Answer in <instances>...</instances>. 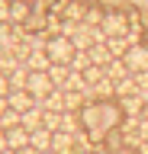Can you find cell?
<instances>
[{"label":"cell","mask_w":148,"mask_h":154,"mask_svg":"<svg viewBox=\"0 0 148 154\" xmlns=\"http://www.w3.org/2000/svg\"><path fill=\"white\" fill-rule=\"evenodd\" d=\"M45 55H49L52 64H71V58L77 55V48H74V42H71L68 35H52L45 38Z\"/></svg>","instance_id":"6da1fadb"},{"label":"cell","mask_w":148,"mask_h":154,"mask_svg":"<svg viewBox=\"0 0 148 154\" xmlns=\"http://www.w3.org/2000/svg\"><path fill=\"white\" fill-rule=\"evenodd\" d=\"M32 96H36V103H42L49 93H55V84L49 80V74H42V71H29V84H26Z\"/></svg>","instance_id":"7a4b0ae2"},{"label":"cell","mask_w":148,"mask_h":154,"mask_svg":"<svg viewBox=\"0 0 148 154\" xmlns=\"http://www.w3.org/2000/svg\"><path fill=\"white\" fill-rule=\"evenodd\" d=\"M122 61H126L129 74H145L148 71V45H132L122 55Z\"/></svg>","instance_id":"3957f363"},{"label":"cell","mask_w":148,"mask_h":154,"mask_svg":"<svg viewBox=\"0 0 148 154\" xmlns=\"http://www.w3.org/2000/svg\"><path fill=\"white\" fill-rule=\"evenodd\" d=\"M100 26H103V35H106V38H119V35H129V32H132V29L126 26V16H122V13H109V16H103Z\"/></svg>","instance_id":"277c9868"},{"label":"cell","mask_w":148,"mask_h":154,"mask_svg":"<svg viewBox=\"0 0 148 154\" xmlns=\"http://www.w3.org/2000/svg\"><path fill=\"white\" fill-rule=\"evenodd\" d=\"M7 106H10V109H16V112H29L32 106H39V103H36V96H32L29 90H10Z\"/></svg>","instance_id":"5b68a950"},{"label":"cell","mask_w":148,"mask_h":154,"mask_svg":"<svg viewBox=\"0 0 148 154\" xmlns=\"http://www.w3.org/2000/svg\"><path fill=\"white\" fill-rule=\"evenodd\" d=\"M23 64L29 67V71H42V74H45V71L52 67V61H49V55H45V48H32Z\"/></svg>","instance_id":"8992f818"},{"label":"cell","mask_w":148,"mask_h":154,"mask_svg":"<svg viewBox=\"0 0 148 154\" xmlns=\"http://www.w3.org/2000/svg\"><path fill=\"white\" fill-rule=\"evenodd\" d=\"M74 144H77V138H74L71 132H55L52 135V151L55 154H71Z\"/></svg>","instance_id":"52a82bcc"},{"label":"cell","mask_w":148,"mask_h":154,"mask_svg":"<svg viewBox=\"0 0 148 154\" xmlns=\"http://www.w3.org/2000/svg\"><path fill=\"white\" fill-rule=\"evenodd\" d=\"M29 141H32V135L26 132L23 125L7 132V144H10V151H23V148H29Z\"/></svg>","instance_id":"ba28073f"},{"label":"cell","mask_w":148,"mask_h":154,"mask_svg":"<svg viewBox=\"0 0 148 154\" xmlns=\"http://www.w3.org/2000/svg\"><path fill=\"white\" fill-rule=\"evenodd\" d=\"M42 122H45V109H42V106H32L29 112H23V128H26V132L42 128Z\"/></svg>","instance_id":"9c48e42d"},{"label":"cell","mask_w":148,"mask_h":154,"mask_svg":"<svg viewBox=\"0 0 148 154\" xmlns=\"http://www.w3.org/2000/svg\"><path fill=\"white\" fill-rule=\"evenodd\" d=\"M45 74H49V80L55 84V90H65V87H68V77H71V67H65V64H52Z\"/></svg>","instance_id":"30bf717a"},{"label":"cell","mask_w":148,"mask_h":154,"mask_svg":"<svg viewBox=\"0 0 148 154\" xmlns=\"http://www.w3.org/2000/svg\"><path fill=\"white\" fill-rule=\"evenodd\" d=\"M39 106L45 109V112H65V90H55V93H49Z\"/></svg>","instance_id":"8fae6325"},{"label":"cell","mask_w":148,"mask_h":154,"mask_svg":"<svg viewBox=\"0 0 148 154\" xmlns=\"http://www.w3.org/2000/svg\"><path fill=\"white\" fill-rule=\"evenodd\" d=\"M71 71H74V74H84V71H87V67H90V55H87V51H77V55H74V58H71Z\"/></svg>","instance_id":"7c38bea8"},{"label":"cell","mask_w":148,"mask_h":154,"mask_svg":"<svg viewBox=\"0 0 148 154\" xmlns=\"http://www.w3.org/2000/svg\"><path fill=\"white\" fill-rule=\"evenodd\" d=\"M29 16V3L26 0H10V19H26Z\"/></svg>","instance_id":"4fadbf2b"},{"label":"cell","mask_w":148,"mask_h":154,"mask_svg":"<svg viewBox=\"0 0 148 154\" xmlns=\"http://www.w3.org/2000/svg\"><path fill=\"white\" fill-rule=\"evenodd\" d=\"M7 96H10V77L0 71V100H7Z\"/></svg>","instance_id":"5bb4252c"},{"label":"cell","mask_w":148,"mask_h":154,"mask_svg":"<svg viewBox=\"0 0 148 154\" xmlns=\"http://www.w3.org/2000/svg\"><path fill=\"white\" fill-rule=\"evenodd\" d=\"M0 23H10V0H0Z\"/></svg>","instance_id":"9a60e30c"},{"label":"cell","mask_w":148,"mask_h":154,"mask_svg":"<svg viewBox=\"0 0 148 154\" xmlns=\"http://www.w3.org/2000/svg\"><path fill=\"white\" fill-rule=\"evenodd\" d=\"M138 141H148V119H142V122H138Z\"/></svg>","instance_id":"2e32d148"},{"label":"cell","mask_w":148,"mask_h":154,"mask_svg":"<svg viewBox=\"0 0 148 154\" xmlns=\"http://www.w3.org/2000/svg\"><path fill=\"white\" fill-rule=\"evenodd\" d=\"M7 151H10V144H7V132L0 128V154H7Z\"/></svg>","instance_id":"e0dca14e"},{"label":"cell","mask_w":148,"mask_h":154,"mask_svg":"<svg viewBox=\"0 0 148 154\" xmlns=\"http://www.w3.org/2000/svg\"><path fill=\"white\" fill-rule=\"evenodd\" d=\"M16 154H42V151H36V148L29 144V148H23V151H16Z\"/></svg>","instance_id":"ac0fdd59"},{"label":"cell","mask_w":148,"mask_h":154,"mask_svg":"<svg viewBox=\"0 0 148 154\" xmlns=\"http://www.w3.org/2000/svg\"><path fill=\"white\" fill-rule=\"evenodd\" d=\"M7 109H10V106H7V100H0V116L7 112Z\"/></svg>","instance_id":"d6986e66"}]
</instances>
